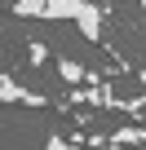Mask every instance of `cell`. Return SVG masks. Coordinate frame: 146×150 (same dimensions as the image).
Here are the masks:
<instances>
[{
    "label": "cell",
    "instance_id": "cell-1",
    "mask_svg": "<svg viewBox=\"0 0 146 150\" xmlns=\"http://www.w3.org/2000/svg\"><path fill=\"white\" fill-rule=\"evenodd\" d=\"M89 0H14V13L18 18H44V22H58V18H71L75 22L84 13Z\"/></svg>",
    "mask_w": 146,
    "mask_h": 150
},
{
    "label": "cell",
    "instance_id": "cell-2",
    "mask_svg": "<svg viewBox=\"0 0 146 150\" xmlns=\"http://www.w3.org/2000/svg\"><path fill=\"white\" fill-rule=\"evenodd\" d=\"M0 102H5V106H44V97H40L36 88L18 84V75H14V71L0 75Z\"/></svg>",
    "mask_w": 146,
    "mask_h": 150
},
{
    "label": "cell",
    "instance_id": "cell-3",
    "mask_svg": "<svg viewBox=\"0 0 146 150\" xmlns=\"http://www.w3.org/2000/svg\"><path fill=\"white\" fill-rule=\"evenodd\" d=\"M53 66H58L62 80H66V84H75V88H80V84H98V75H93L84 62H75V57H58Z\"/></svg>",
    "mask_w": 146,
    "mask_h": 150
},
{
    "label": "cell",
    "instance_id": "cell-4",
    "mask_svg": "<svg viewBox=\"0 0 146 150\" xmlns=\"http://www.w3.org/2000/svg\"><path fill=\"white\" fill-rule=\"evenodd\" d=\"M75 27H80V35H84V40H98V35H102V9L93 5V0L84 5V13L75 18Z\"/></svg>",
    "mask_w": 146,
    "mask_h": 150
},
{
    "label": "cell",
    "instance_id": "cell-5",
    "mask_svg": "<svg viewBox=\"0 0 146 150\" xmlns=\"http://www.w3.org/2000/svg\"><path fill=\"white\" fill-rule=\"evenodd\" d=\"M111 141H115V146H146V128H137V124H124L120 132H111Z\"/></svg>",
    "mask_w": 146,
    "mask_h": 150
},
{
    "label": "cell",
    "instance_id": "cell-6",
    "mask_svg": "<svg viewBox=\"0 0 146 150\" xmlns=\"http://www.w3.org/2000/svg\"><path fill=\"white\" fill-rule=\"evenodd\" d=\"M44 150H84V146H75L71 137H58V132H49V141H44Z\"/></svg>",
    "mask_w": 146,
    "mask_h": 150
},
{
    "label": "cell",
    "instance_id": "cell-7",
    "mask_svg": "<svg viewBox=\"0 0 146 150\" xmlns=\"http://www.w3.org/2000/svg\"><path fill=\"white\" fill-rule=\"evenodd\" d=\"M137 5H142V9H146V0H137Z\"/></svg>",
    "mask_w": 146,
    "mask_h": 150
}]
</instances>
